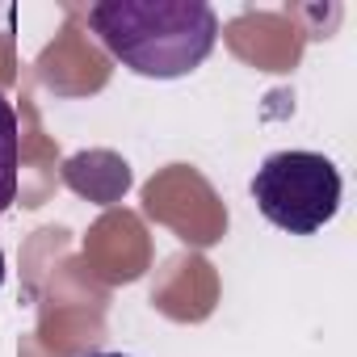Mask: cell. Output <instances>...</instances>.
<instances>
[{
	"instance_id": "6da1fadb",
	"label": "cell",
	"mask_w": 357,
	"mask_h": 357,
	"mask_svg": "<svg viewBox=\"0 0 357 357\" xmlns=\"http://www.w3.org/2000/svg\"><path fill=\"white\" fill-rule=\"evenodd\" d=\"M89 30L122 68L147 80L198 72L219 43V17L206 0H97Z\"/></svg>"
},
{
	"instance_id": "7a4b0ae2",
	"label": "cell",
	"mask_w": 357,
	"mask_h": 357,
	"mask_svg": "<svg viewBox=\"0 0 357 357\" xmlns=\"http://www.w3.org/2000/svg\"><path fill=\"white\" fill-rule=\"evenodd\" d=\"M252 198L273 227L315 236L340 211V172L319 151H273L252 176Z\"/></svg>"
},
{
	"instance_id": "3957f363",
	"label": "cell",
	"mask_w": 357,
	"mask_h": 357,
	"mask_svg": "<svg viewBox=\"0 0 357 357\" xmlns=\"http://www.w3.org/2000/svg\"><path fill=\"white\" fill-rule=\"evenodd\" d=\"M17 168H22V130L9 97L0 93V215L17 198Z\"/></svg>"
},
{
	"instance_id": "277c9868",
	"label": "cell",
	"mask_w": 357,
	"mask_h": 357,
	"mask_svg": "<svg viewBox=\"0 0 357 357\" xmlns=\"http://www.w3.org/2000/svg\"><path fill=\"white\" fill-rule=\"evenodd\" d=\"M0 286H5V252H0Z\"/></svg>"
},
{
	"instance_id": "5b68a950",
	"label": "cell",
	"mask_w": 357,
	"mask_h": 357,
	"mask_svg": "<svg viewBox=\"0 0 357 357\" xmlns=\"http://www.w3.org/2000/svg\"><path fill=\"white\" fill-rule=\"evenodd\" d=\"M89 357H126V353H89Z\"/></svg>"
}]
</instances>
